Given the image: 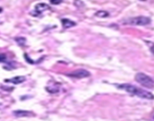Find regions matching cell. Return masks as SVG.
<instances>
[{
	"instance_id": "13",
	"label": "cell",
	"mask_w": 154,
	"mask_h": 121,
	"mask_svg": "<svg viewBox=\"0 0 154 121\" xmlns=\"http://www.w3.org/2000/svg\"><path fill=\"white\" fill-rule=\"evenodd\" d=\"M6 59V55L4 54V53H0V63H4V62H5Z\"/></svg>"
},
{
	"instance_id": "1",
	"label": "cell",
	"mask_w": 154,
	"mask_h": 121,
	"mask_svg": "<svg viewBox=\"0 0 154 121\" xmlns=\"http://www.w3.org/2000/svg\"><path fill=\"white\" fill-rule=\"evenodd\" d=\"M118 87L119 89L126 90L128 93L135 95V96H138L140 98L146 99H154V96L151 93L142 90L141 88H138L135 86H133L132 84H119Z\"/></svg>"
},
{
	"instance_id": "9",
	"label": "cell",
	"mask_w": 154,
	"mask_h": 121,
	"mask_svg": "<svg viewBox=\"0 0 154 121\" xmlns=\"http://www.w3.org/2000/svg\"><path fill=\"white\" fill-rule=\"evenodd\" d=\"M96 17H100V18H104V17H107L109 16V13L106 11H99V12H96L95 14Z\"/></svg>"
},
{
	"instance_id": "14",
	"label": "cell",
	"mask_w": 154,
	"mask_h": 121,
	"mask_svg": "<svg viewBox=\"0 0 154 121\" xmlns=\"http://www.w3.org/2000/svg\"><path fill=\"white\" fill-rule=\"evenodd\" d=\"M50 2L52 5H59L63 2V0H50Z\"/></svg>"
},
{
	"instance_id": "12",
	"label": "cell",
	"mask_w": 154,
	"mask_h": 121,
	"mask_svg": "<svg viewBox=\"0 0 154 121\" xmlns=\"http://www.w3.org/2000/svg\"><path fill=\"white\" fill-rule=\"evenodd\" d=\"M145 42L147 43V45L149 46V48H150L151 51L154 53V43H153V42H148V41H146Z\"/></svg>"
},
{
	"instance_id": "3",
	"label": "cell",
	"mask_w": 154,
	"mask_h": 121,
	"mask_svg": "<svg viewBox=\"0 0 154 121\" xmlns=\"http://www.w3.org/2000/svg\"><path fill=\"white\" fill-rule=\"evenodd\" d=\"M150 22L151 20L149 17H144V16H138V17L129 19L125 22V23L133 26H146L150 23Z\"/></svg>"
},
{
	"instance_id": "8",
	"label": "cell",
	"mask_w": 154,
	"mask_h": 121,
	"mask_svg": "<svg viewBox=\"0 0 154 121\" xmlns=\"http://www.w3.org/2000/svg\"><path fill=\"white\" fill-rule=\"evenodd\" d=\"M14 115L17 117H29L32 115V113L28 111H22V110H17L14 111Z\"/></svg>"
},
{
	"instance_id": "7",
	"label": "cell",
	"mask_w": 154,
	"mask_h": 121,
	"mask_svg": "<svg viewBox=\"0 0 154 121\" xmlns=\"http://www.w3.org/2000/svg\"><path fill=\"white\" fill-rule=\"evenodd\" d=\"M25 77L23 76H17L14 77L13 78H11L9 80H5V82H10V83L14 84H19L23 83V81H25Z\"/></svg>"
},
{
	"instance_id": "4",
	"label": "cell",
	"mask_w": 154,
	"mask_h": 121,
	"mask_svg": "<svg viewBox=\"0 0 154 121\" xmlns=\"http://www.w3.org/2000/svg\"><path fill=\"white\" fill-rule=\"evenodd\" d=\"M68 77H71L72 78H77V79H80V78H87L90 75V72L85 69H78L75 71H72L70 74H68Z\"/></svg>"
},
{
	"instance_id": "11",
	"label": "cell",
	"mask_w": 154,
	"mask_h": 121,
	"mask_svg": "<svg viewBox=\"0 0 154 121\" xmlns=\"http://www.w3.org/2000/svg\"><path fill=\"white\" fill-rule=\"evenodd\" d=\"M74 4H75V6L78 7V8H81V7H83V5H84V4H83V2H82L81 0H75Z\"/></svg>"
},
{
	"instance_id": "2",
	"label": "cell",
	"mask_w": 154,
	"mask_h": 121,
	"mask_svg": "<svg viewBox=\"0 0 154 121\" xmlns=\"http://www.w3.org/2000/svg\"><path fill=\"white\" fill-rule=\"evenodd\" d=\"M135 81L143 86L148 89H152L154 87V81L152 78L142 72L137 73L135 75Z\"/></svg>"
},
{
	"instance_id": "6",
	"label": "cell",
	"mask_w": 154,
	"mask_h": 121,
	"mask_svg": "<svg viewBox=\"0 0 154 121\" xmlns=\"http://www.w3.org/2000/svg\"><path fill=\"white\" fill-rule=\"evenodd\" d=\"M61 22H62V25H63V28H65V29L71 28V27H75V26L77 25L75 22H74L73 20H69V19H68V18L62 19Z\"/></svg>"
},
{
	"instance_id": "10",
	"label": "cell",
	"mask_w": 154,
	"mask_h": 121,
	"mask_svg": "<svg viewBox=\"0 0 154 121\" xmlns=\"http://www.w3.org/2000/svg\"><path fill=\"white\" fill-rule=\"evenodd\" d=\"M15 41L17 42V43L20 46H23L26 44V42H27V39H26L24 37H17L15 38Z\"/></svg>"
},
{
	"instance_id": "5",
	"label": "cell",
	"mask_w": 154,
	"mask_h": 121,
	"mask_svg": "<svg viewBox=\"0 0 154 121\" xmlns=\"http://www.w3.org/2000/svg\"><path fill=\"white\" fill-rule=\"evenodd\" d=\"M50 9V6L45 3H38L35 5V16H38V15L41 14L42 12H45V11Z\"/></svg>"
},
{
	"instance_id": "15",
	"label": "cell",
	"mask_w": 154,
	"mask_h": 121,
	"mask_svg": "<svg viewBox=\"0 0 154 121\" xmlns=\"http://www.w3.org/2000/svg\"><path fill=\"white\" fill-rule=\"evenodd\" d=\"M2 12V8H0V13H1Z\"/></svg>"
},
{
	"instance_id": "16",
	"label": "cell",
	"mask_w": 154,
	"mask_h": 121,
	"mask_svg": "<svg viewBox=\"0 0 154 121\" xmlns=\"http://www.w3.org/2000/svg\"><path fill=\"white\" fill-rule=\"evenodd\" d=\"M141 1H142V2H145V1H147V0H141Z\"/></svg>"
}]
</instances>
